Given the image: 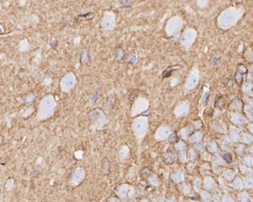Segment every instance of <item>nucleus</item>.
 Instances as JSON below:
<instances>
[{
  "label": "nucleus",
  "mask_w": 253,
  "mask_h": 202,
  "mask_svg": "<svg viewBox=\"0 0 253 202\" xmlns=\"http://www.w3.org/2000/svg\"><path fill=\"white\" fill-rule=\"evenodd\" d=\"M172 68H173V67H168L165 71L163 73V78H167V77H169V76H170L171 73H172V71H173Z\"/></svg>",
  "instance_id": "f03ea898"
},
{
  "label": "nucleus",
  "mask_w": 253,
  "mask_h": 202,
  "mask_svg": "<svg viewBox=\"0 0 253 202\" xmlns=\"http://www.w3.org/2000/svg\"><path fill=\"white\" fill-rule=\"evenodd\" d=\"M223 159L226 161V162L227 163H231L232 162V157L229 155L228 154H226V155H223Z\"/></svg>",
  "instance_id": "7ed1b4c3"
},
{
  "label": "nucleus",
  "mask_w": 253,
  "mask_h": 202,
  "mask_svg": "<svg viewBox=\"0 0 253 202\" xmlns=\"http://www.w3.org/2000/svg\"><path fill=\"white\" fill-rule=\"evenodd\" d=\"M98 90H99L98 89V90H97V91H96V93H95V95H94V96H93L94 98H93V100H92L93 103H95V102H96V101L98 100V97H97V96H98Z\"/></svg>",
  "instance_id": "20e7f679"
},
{
  "label": "nucleus",
  "mask_w": 253,
  "mask_h": 202,
  "mask_svg": "<svg viewBox=\"0 0 253 202\" xmlns=\"http://www.w3.org/2000/svg\"><path fill=\"white\" fill-rule=\"evenodd\" d=\"M138 95H139V92H138V90H133V91L131 92V94L129 95V100H130V101H131V102L134 101L135 99L137 98Z\"/></svg>",
  "instance_id": "f257e3e1"
}]
</instances>
